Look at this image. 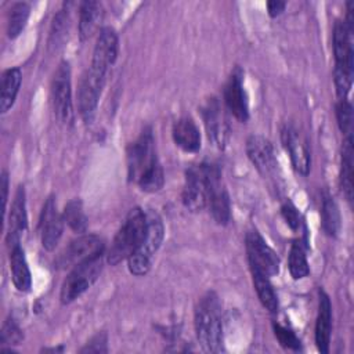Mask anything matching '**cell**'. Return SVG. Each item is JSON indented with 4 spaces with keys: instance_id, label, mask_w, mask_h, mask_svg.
<instances>
[{
    "instance_id": "cell-12",
    "label": "cell",
    "mask_w": 354,
    "mask_h": 354,
    "mask_svg": "<svg viewBox=\"0 0 354 354\" xmlns=\"http://www.w3.org/2000/svg\"><path fill=\"white\" fill-rule=\"evenodd\" d=\"M181 201L189 212H201L207 206V185L205 162L191 165L185 170V181L181 194Z\"/></svg>"
},
{
    "instance_id": "cell-20",
    "label": "cell",
    "mask_w": 354,
    "mask_h": 354,
    "mask_svg": "<svg viewBox=\"0 0 354 354\" xmlns=\"http://www.w3.org/2000/svg\"><path fill=\"white\" fill-rule=\"evenodd\" d=\"M332 333V303L325 290H319L318 313L315 319V344L319 353L326 354L329 351Z\"/></svg>"
},
{
    "instance_id": "cell-10",
    "label": "cell",
    "mask_w": 354,
    "mask_h": 354,
    "mask_svg": "<svg viewBox=\"0 0 354 354\" xmlns=\"http://www.w3.org/2000/svg\"><path fill=\"white\" fill-rule=\"evenodd\" d=\"M51 101L57 119L64 124L73 122L72 73L68 61H61L51 82Z\"/></svg>"
},
{
    "instance_id": "cell-18",
    "label": "cell",
    "mask_w": 354,
    "mask_h": 354,
    "mask_svg": "<svg viewBox=\"0 0 354 354\" xmlns=\"http://www.w3.org/2000/svg\"><path fill=\"white\" fill-rule=\"evenodd\" d=\"M118 53H119L118 33L115 32L113 28L104 26L98 33L90 65L108 73L112 65L116 62Z\"/></svg>"
},
{
    "instance_id": "cell-4",
    "label": "cell",
    "mask_w": 354,
    "mask_h": 354,
    "mask_svg": "<svg viewBox=\"0 0 354 354\" xmlns=\"http://www.w3.org/2000/svg\"><path fill=\"white\" fill-rule=\"evenodd\" d=\"M145 212L140 207L131 209L112 241L111 249L106 254V261L111 266H116L123 260H127L141 246L145 236Z\"/></svg>"
},
{
    "instance_id": "cell-6",
    "label": "cell",
    "mask_w": 354,
    "mask_h": 354,
    "mask_svg": "<svg viewBox=\"0 0 354 354\" xmlns=\"http://www.w3.org/2000/svg\"><path fill=\"white\" fill-rule=\"evenodd\" d=\"M102 256L90 259L71 268L69 274L61 285L59 299L62 304H69L88 290L98 279L102 271Z\"/></svg>"
},
{
    "instance_id": "cell-7",
    "label": "cell",
    "mask_w": 354,
    "mask_h": 354,
    "mask_svg": "<svg viewBox=\"0 0 354 354\" xmlns=\"http://www.w3.org/2000/svg\"><path fill=\"white\" fill-rule=\"evenodd\" d=\"M106 72H102L90 65L79 80L77 111L86 123H91L94 119L98 101L106 82Z\"/></svg>"
},
{
    "instance_id": "cell-13",
    "label": "cell",
    "mask_w": 354,
    "mask_h": 354,
    "mask_svg": "<svg viewBox=\"0 0 354 354\" xmlns=\"http://www.w3.org/2000/svg\"><path fill=\"white\" fill-rule=\"evenodd\" d=\"M281 140L293 169L299 174L307 176L311 169V153L307 138L295 126L285 124L281 130Z\"/></svg>"
},
{
    "instance_id": "cell-23",
    "label": "cell",
    "mask_w": 354,
    "mask_h": 354,
    "mask_svg": "<svg viewBox=\"0 0 354 354\" xmlns=\"http://www.w3.org/2000/svg\"><path fill=\"white\" fill-rule=\"evenodd\" d=\"M10 249V270L12 283L19 292H29L32 286V275L25 252L21 245H15Z\"/></svg>"
},
{
    "instance_id": "cell-8",
    "label": "cell",
    "mask_w": 354,
    "mask_h": 354,
    "mask_svg": "<svg viewBox=\"0 0 354 354\" xmlns=\"http://www.w3.org/2000/svg\"><path fill=\"white\" fill-rule=\"evenodd\" d=\"M206 185H207V206L213 220L220 225H227L231 220V203L227 188L223 181L218 165L205 162Z\"/></svg>"
},
{
    "instance_id": "cell-16",
    "label": "cell",
    "mask_w": 354,
    "mask_h": 354,
    "mask_svg": "<svg viewBox=\"0 0 354 354\" xmlns=\"http://www.w3.org/2000/svg\"><path fill=\"white\" fill-rule=\"evenodd\" d=\"M223 98L228 111L239 122H246L249 119V104L243 87V72L241 68H235L231 72L223 90Z\"/></svg>"
},
{
    "instance_id": "cell-32",
    "label": "cell",
    "mask_w": 354,
    "mask_h": 354,
    "mask_svg": "<svg viewBox=\"0 0 354 354\" xmlns=\"http://www.w3.org/2000/svg\"><path fill=\"white\" fill-rule=\"evenodd\" d=\"M336 120L344 137L353 136V106L348 98H339L335 106Z\"/></svg>"
},
{
    "instance_id": "cell-15",
    "label": "cell",
    "mask_w": 354,
    "mask_h": 354,
    "mask_svg": "<svg viewBox=\"0 0 354 354\" xmlns=\"http://www.w3.org/2000/svg\"><path fill=\"white\" fill-rule=\"evenodd\" d=\"M246 153L252 165L264 177H272L278 169L274 147L263 136L253 134L246 141Z\"/></svg>"
},
{
    "instance_id": "cell-27",
    "label": "cell",
    "mask_w": 354,
    "mask_h": 354,
    "mask_svg": "<svg viewBox=\"0 0 354 354\" xmlns=\"http://www.w3.org/2000/svg\"><path fill=\"white\" fill-rule=\"evenodd\" d=\"M250 272H252L253 286H254V290L257 293V297H259L261 306L268 313L277 314L279 303H278V296L270 282V278L259 271H254V270H250Z\"/></svg>"
},
{
    "instance_id": "cell-9",
    "label": "cell",
    "mask_w": 354,
    "mask_h": 354,
    "mask_svg": "<svg viewBox=\"0 0 354 354\" xmlns=\"http://www.w3.org/2000/svg\"><path fill=\"white\" fill-rule=\"evenodd\" d=\"M105 243L94 234H82L71 241L55 259V267L59 270H71L75 266L90 259L104 256Z\"/></svg>"
},
{
    "instance_id": "cell-33",
    "label": "cell",
    "mask_w": 354,
    "mask_h": 354,
    "mask_svg": "<svg viewBox=\"0 0 354 354\" xmlns=\"http://www.w3.org/2000/svg\"><path fill=\"white\" fill-rule=\"evenodd\" d=\"M24 333L17 321L12 317H8L1 328L0 332V342L1 344H8V346H17L22 342Z\"/></svg>"
},
{
    "instance_id": "cell-2",
    "label": "cell",
    "mask_w": 354,
    "mask_h": 354,
    "mask_svg": "<svg viewBox=\"0 0 354 354\" xmlns=\"http://www.w3.org/2000/svg\"><path fill=\"white\" fill-rule=\"evenodd\" d=\"M194 325L198 343L205 351L220 353L224 350L223 313L214 292H207L199 299L195 307Z\"/></svg>"
},
{
    "instance_id": "cell-24",
    "label": "cell",
    "mask_w": 354,
    "mask_h": 354,
    "mask_svg": "<svg viewBox=\"0 0 354 354\" xmlns=\"http://www.w3.org/2000/svg\"><path fill=\"white\" fill-rule=\"evenodd\" d=\"M21 83H22V72L19 68L14 66V68L7 69L3 73L1 95H0V108H1L3 113L8 112L12 108V105L17 100V95L19 93Z\"/></svg>"
},
{
    "instance_id": "cell-11",
    "label": "cell",
    "mask_w": 354,
    "mask_h": 354,
    "mask_svg": "<svg viewBox=\"0 0 354 354\" xmlns=\"http://www.w3.org/2000/svg\"><path fill=\"white\" fill-rule=\"evenodd\" d=\"M245 246L250 270L259 271L268 278L279 272V257L277 252L266 242L257 230L248 231Z\"/></svg>"
},
{
    "instance_id": "cell-5",
    "label": "cell",
    "mask_w": 354,
    "mask_h": 354,
    "mask_svg": "<svg viewBox=\"0 0 354 354\" xmlns=\"http://www.w3.org/2000/svg\"><path fill=\"white\" fill-rule=\"evenodd\" d=\"M147 214V231L141 246L127 259V268L131 275L142 277L145 275L152 263L153 254L160 248L165 238V225L160 216L149 209L145 212Z\"/></svg>"
},
{
    "instance_id": "cell-21",
    "label": "cell",
    "mask_w": 354,
    "mask_h": 354,
    "mask_svg": "<svg viewBox=\"0 0 354 354\" xmlns=\"http://www.w3.org/2000/svg\"><path fill=\"white\" fill-rule=\"evenodd\" d=\"M171 136L176 145L185 152H198L201 148V131L189 116H183L174 122Z\"/></svg>"
},
{
    "instance_id": "cell-26",
    "label": "cell",
    "mask_w": 354,
    "mask_h": 354,
    "mask_svg": "<svg viewBox=\"0 0 354 354\" xmlns=\"http://www.w3.org/2000/svg\"><path fill=\"white\" fill-rule=\"evenodd\" d=\"M342 225L340 218V210L335 199L329 194L322 195V203H321V228L322 231L330 236H337Z\"/></svg>"
},
{
    "instance_id": "cell-22",
    "label": "cell",
    "mask_w": 354,
    "mask_h": 354,
    "mask_svg": "<svg viewBox=\"0 0 354 354\" xmlns=\"http://www.w3.org/2000/svg\"><path fill=\"white\" fill-rule=\"evenodd\" d=\"M104 17V8L100 1L87 0L80 3L79 7V37L82 41L90 39L95 30L100 28V24Z\"/></svg>"
},
{
    "instance_id": "cell-14",
    "label": "cell",
    "mask_w": 354,
    "mask_h": 354,
    "mask_svg": "<svg viewBox=\"0 0 354 354\" xmlns=\"http://www.w3.org/2000/svg\"><path fill=\"white\" fill-rule=\"evenodd\" d=\"M202 119L209 140L217 148L224 149L230 137V126L225 112L217 98H209L202 106Z\"/></svg>"
},
{
    "instance_id": "cell-31",
    "label": "cell",
    "mask_w": 354,
    "mask_h": 354,
    "mask_svg": "<svg viewBox=\"0 0 354 354\" xmlns=\"http://www.w3.org/2000/svg\"><path fill=\"white\" fill-rule=\"evenodd\" d=\"M69 12L68 8L65 10H59L54 18H53V24H51V29H50V37H48V47L53 50H58L61 46H64L65 39L68 37V32H69Z\"/></svg>"
},
{
    "instance_id": "cell-34",
    "label": "cell",
    "mask_w": 354,
    "mask_h": 354,
    "mask_svg": "<svg viewBox=\"0 0 354 354\" xmlns=\"http://www.w3.org/2000/svg\"><path fill=\"white\" fill-rule=\"evenodd\" d=\"M272 329H274L275 337L278 339L281 346H283L285 348H289V350H295V351L301 350V342L295 335V332L292 329L282 326L281 324H275V322L272 324Z\"/></svg>"
},
{
    "instance_id": "cell-36",
    "label": "cell",
    "mask_w": 354,
    "mask_h": 354,
    "mask_svg": "<svg viewBox=\"0 0 354 354\" xmlns=\"http://www.w3.org/2000/svg\"><path fill=\"white\" fill-rule=\"evenodd\" d=\"M108 351V336L105 332H100L93 336L80 353H106Z\"/></svg>"
},
{
    "instance_id": "cell-38",
    "label": "cell",
    "mask_w": 354,
    "mask_h": 354,
    "mask_svg": "<svg viewBox=\"0 0 354 354\" xmlns=\"http://www.w3.org/2000/svg\"><path fill=\"white\" fill-rule=\"evenodd\" d=\"M1 201H3V213L6 214V207H7V199H8V176L7 171L1 173Z\"/></svg>"
},
{
    "instance_id": "cell-30",
    "label": "cell",
    "mask_w": 354,
    "mask_h": 354,
    "mask_svg": "<svg viewBox=\"0 0 354 354\" xmlns=\"http://www.w3.org/2000/svg\"><path fill=\"white\" fill-rule=\"evenodd\" d=\"M62 217H64V221L68 224V227L73 232L82 235V234H84L87 231L88 221H87V216H86V213L83 210V203H82L80 199L69 201L65 205Z\"/></svg>"
},
{
    "instance_id": "cell-28",
    "label": "cell",
    "mask_w": 354,
    "mask_h": 354,
    "mask_svg": "<svg viewBox=\"0 0 354 354\" xmlns=\"http://www.w3.org/2000/svg\"><path fill=\"white\" fill-rule=\"evenodd\" d=\"M288 268H289L290 277L296 281L303 279L310 274V266L306 254V245L300 239L293 241L290 246L289 257H288Z\"/></svg>"
},
{
    "instance_id": "cell-1",
    "label": "cell",
    "mask_w": 354,
    "mask_h": 354,
    "mask_svg": "<svg viewBox=\"0 0 354 354\" xmlns=\"http://www.w3.org/2000/svg\"><path fill=\"white\" fill-rule=\"evenodd\" d=\"M127 177L145 192H156L165 184V174L158 159L151 127H145L127 147Z\"/></svg>"
},
{
    "instance_id": "cell-37",
    "label": "cell",
    "mask_w": 354,
    "mask_h": 354,
    "mask_svg": "<svg viewBox=\"0 0 354 354\" xmlns=\"http://www.w3.org/2000/svg\"><path fill=\"white\" fill-rule=\"evenodd\" d=\"M286 7V3L285 1H279V0H271V1H267V12L271 18H275L278 15H281L283 12Z\"/></svg>"
},
{
    "instance_id": "cell-3",
    "label": "cell",
    "mask_w": 354,
    "mask_h": 354,
    "mask_svg": "<svg viewBox=\"0 0 354 354\" xmlns=\"http://www.w3.org/2000/svg\"><path fill=\"white\" fill-rule=\"evenodd\" d=\"M353 32L344 19H337L333 26L332 46L335 55L333 83L339 98H347L353 86L354 76V50H353Z\"/></svg>"
},
{
    "instance_id": "cell-25",
    "label": "cell",
    "mask_w": 354,
    "mask_h": 354,
    "mask_svg": "<svg viewBox=\"0 0 354 354\" xmlns=\"http://www.w3.org/2000/svg\"><path fill=\"white\" fill-rule=\"evenodd\" d=\"M353 136L344 137L340 158V187L346 199L353 201Z\"/></svg>"
},
{
    "instance_id": "cell-35",
    "label": "cell",
    "mask_w": 354,
    "mask_h": 354,
    "mask_svg": "<svg viewBox=\"0 0 354 354\" xmlns=\"http://www.w3.org/2000/svg\"><path fill=\"white\" fill-rule=\"evenodd\" d=\"M281 214L286 223V225L292 230V231H299L301 228V224H303V220H301V216L297 210V207L290 202V201H286L282 206H281Z\"/></svg>"
},
{
    "instance_id": "cell-19",
    "label": "cell",
    "mask_w": 354,
    "mask_h": 354,
    "mask_svg": "<svg viewBox=\"0 0 354 354\" xmlns=\"http://www.w3.org/2000/svg\"><path fill=\"white\" fill-rule=\"evenodd\" d=\"M28 225L26 216V201H25V189L24 187H18L14 201L11 203L10 214H8V232H7V243L10 248L19 245L21 236L25 232Z\"/></svg>"
},
{
    "instance_id": "cell-17",
    "label": "cell",
    "mask_w": 354,
    "mask_h": 354,
    "mask_svg": "<svg viewBox=\"0 0 354 354\" xmlns=\"http://www.w3.org/2000/svg\"><path fill=\"white\" fill-rule=\"evenodd\" d=\"M64 217L58 213L54 196L47 198L40 213V239L46 250L51 252L58 245L64 232Z\"/></svg>"
},
{
    "instance_id": "cell-29",
    "label": "cell",
    "mask_w": 354,
    "mask_h": 354,
    "mask_svg": "<svg viewBox=\"0 0 354 354\" xmlns=\"http://www.w3.org/2000/svg\"><path fill=\"white\" fill-rule=\"evenodd\" d=\"M30 15V6L25 1L14 3L8 12L7 19V36L10 39H15L25 29L28 19Z\"/></svg>"
}]
</instances>
